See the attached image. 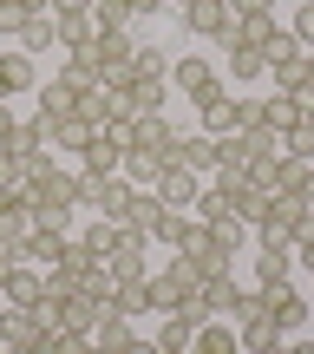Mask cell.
I'll use <instances>...</instances> for the list:
<instances>
[{
  "mask_svg": "<svg viewBox=\"0 0 314 354\" xmlns=\"http://www.w3.org/2000/svg\"><path fill=\"white\" fill-rule=\"evenodd\" d=\"M20 197L33 203V216H72V210H79V171H66L59 158L46 151L39 165H26Z\"/></svg>",
  "mask_w": 314,
  "mask_h": 354,
  "instance_id": "1",
  "label": "cell"
},
{
  "mask_svg": "<svg viewBox=\"0 0 314 354\" xmlns=\"http://www.w3.org/2000/svg\"><path fill=\"white\" fill-rule=\"evenodd\" d=\"M262 243L268 250H295L302 236H314V203L308 197H282V190H268V210H262Z\"/></svg>",
  "mask_w": 314,
  "mask_h": 354,
  "instance_id": "2",
  "label": "cell"
},
{
  "mask_svg": "<svg viewBox=\"0 0 314 354\" xmlns=\"http://www.w3.org/2000/svg\"><path fill=\"white\" fill-rule=\"evenodd\" d=\"M131 177L125 171H105V177H92V171H79V210H92V216H105V223H125V203H131Z\"/></svg>",
  "mask_w": 314,
  "mask_h": 354,
  "instance_id": "3",
  "label": "cell"
},
{
  "mask_svg": "<svg viewBox=\"0 0 314 354\" xmlns=\"http://www.w3.org/2000/svg\"><path fill=\"white\" fill-rule=\"evenodd\" d=\"M197 289H203V276L184 263V256H170V263L151 276V302H157V315H184V308H197Z\"/></svg>",
  "mask_w": 314,
  "mask_h": 354,
  "instance_id": "4",
  "label": "cell"
},
{
  "mask_svg": "<svg viewBox=\"0 0 314 354\" xmlns=\"http://www.w3.org/2000/svg\"><path fill=\"white\" fill-rule=\"evenodd\" d=\"M105 269H112V282H144L151 276V236L118 223V243H112V256H105Z\"/></svg>",
  "mask_w": 314,
  "mask_h": 354,
  "instance_id": "5",
  "label": "cell"
},
{
  "mask_svg": "<svg viewBox=\"0 0 314 354\" xmlns=\"http://www.w3.org/2000/svg\"><path fill=\"white\" fill-rule=\"evenodd\" d=\"M52 33H59L66 53H86L99 39V20H92V0H59L52 7Z\"/></svg>",
  "mask_w": 314,
  "mask_h": 354,
  "instance_id": "6",
  "label": "cell"
},
{
  "mask_svg": "<svg viewBox=\"0 0 314 354\" xmlns=\"http://www.w3.org/2000/svg\"><path fill=\"white\" fill-rule=\"evenodd\" d=\"M0 151H7L20 171H26V165H39V158L52 151V131H46V118H13V131L0 138Z\"/></svg>",
  "mask_w": 314,
  "mask_h": 354,
  "instance_id": "7",
  "label": "cell"
},
{
  "mask_svg": "<svg viewBox=\"0 0 314 354\" xmlns=\"http://www.w3.org/2000/svg\"><path fill=\"white\" fill-rule=\"evenodd\" d=\"M177 256H184V263L197 269V276H229V263H236V256H229L223 243H216V230H210V223H197V230H190V243H184Z\"/></svg>",
  "mask_w": 314,
  "mask_h": 354,
  "instance_id": "8",
  "label": "cell"
},
{
  "mask_svg": "<svg viewBox=\"0 0 314 354\" xmlns=\"http://www.w3.org/2000/svg\"><path fill=\"white\" fill-rule=\"evenodd\" d=\"M39 295H46V269H33V263H7L0 269V302L7 308H33Z\"/></svg>",
  "mask_w": 314,
  "mask_h": 354,
  "instance_id": "9",
  "label": "cell"
},
{
  "mask_svg": "<svg viewBox=\"0 0 314 354\" xmlns=\"http://www.w3.org/2000/svg\"><path fill=\"white\" fill-rule=\"evenodd\" d=\"M236 295H242L236 276H203L197 308H190V315H197V322H229V315H236Z\"/></svg>",
  "mask_w": 314,
  "mask_h": 354,
  "instance_id": "10",
  "label": "cell"
},
{
  "mask_svg": "<svg viewBox=\"0 0 314 354\" xmlns=\"http://www.w3.org/2000/svg\"><path fill=\"white\" fill-rule=\"evenodd\" d=\"M262 184L282 190V197H308V203H314V165H308V158H288V151H282L275 165L262 171Z\"/></svg>",
  "mask_w": 314,
  "mask_h": 354,
  "instance_id": "11",
  "label": "cell"
},
{
  "mask_svg": "<svg viewBox=\"0 0 314 354\" xmlns=\"http://www.w3.org/2000/svg\"><path fill=\"white\" fill-rule=\"evenodd\" d=\"M151 190L164 197V210H197V197H203V177H197V171H184V165H164Z\"/></svg>",
  "mask_w": 314,
  "mask_h": 354,
  "instance_id": "12",
  "label": "cell"
},
{
  "mask_svg": "<svg viewBox=\"0 0 314 354\" xmlns=\"http://www.w3.org/2000/svg\"><path fill=\"white\" fill-rule=\"evenodd\" d=\"M105 308H112V315H125L131 328H138L144 315H157V302H151V276H144V282H112V302H105Z\"/></svg>",
  "mask_w": 314,
  "mask_h": 354,
  "instance_id": "13",
  "label": "cell"
},
{
  "mask_svg": "<svg viewBox=\"0 0 314 354\" xmlns=\"http://www.w3.org/2000/svg\"><path fill=\"white\" fill-rule=\"evenodd\" d=\"M33 105H39V118H46V125H59V118L79 112V92L66 86L59 73H52V79H39V86H33Z\"/></svg>",
  "mask_w": 314,
  "mask_h": 354,
  "instance_id": "14",
  "label": "cell"
},
{
  "mask_svg": "<svg viewBox=\"0 0 314 354\" xmlns=\"http://www.w3.org/2000/svg\"><path fill=\"white\" fill-rule=\"evenodd\" d=\"M262 125L275 131V138H288L295 125H308V105L295 99V92H282V86H275V92H268V99H262Z\"/></svg>",
  "mask_w": 314,
  "mask_h": 354,
  "instance_id": "15",
  "label": "cell"
},
{
  "mask_svg": "<svg viewBox=\"0 0 314 354\" xmlns=\"http://www.w3.org/2000/svg\"><path fill=\"white\" fill-rule=\"evenodd\" d=\"M170 165H184V171L210 177V171H216V138H210V131H177V151H170Z\"/></svg>",
  "mask_w": 314,
  "mask_h": 354,
  "instance_id": "16",
  "label": "cell"
},
{
  "mask_svg": "<svg viewBox=\"0 0 314 354\" xmlns=\"http://www.w3.org/2000/svg\"><path fill=\"white\" fill-rule=\"evenodd\" d=\"M164 197L157 190H131V203H125V230H138V236H151L157 243V230H164Z\"/></svg>",
  "mask_w": 314,
  "mask_h": 354,
  "instance_id": "17",
  "label": "cell"
},
{
  "mask_svg": "<svg viewBox=\"0 0 314 354\" xmlns=\"http://www.w3.org/2000/svg\"><path fill=\"white\" fill-rule=\"evenodd\" d=\"M262 59H268V79H282V73H295V66L308 59V46L288 33V26H275V33L262 39Z\"/></svg>",
  "mask_w": 314,
  "mask_h": 354,
  "instance_id": "18",
  "label": "cell"
},
{
  "mask_svg": "<svg viewBox=\"0 0 314 354\" xmlns=\"http://www.w3.org/2000/svg\"><path fill=\"white\" fill-rule=\"evenodd\" d=\"M268 322H275V335H302L308 328V302L295 289H268Z\"/></svg>",
  "mask_w": 314,
  "mask_h": 354,
  "instance_id": "19",
  "label": "cell"
},
{
  "mask_svg": "<svg viewBox=\"0 0 314 354\" xmlns=\"http://www.w3.org/2000/svg\"><path fill=\"white\" fill-rule=\"evenodd\" d=\"M33 86H39L33 53H0V99H13V92H33Z\"/></svg>",
  "mask_w": 314,
  "mask_h": 354,
  "instance_id": "20",
  "label": "cell"
},
{
  "mask_svg": "<svg viewBox=\"0 0 314 354\" xmlns=\"http://www.w3.org/2000/svg\"><path fill=\"white\" fill-rule=\"evenodd\" d=\"M288 269H295V250H268V243H262V250H255V289H288Z\"/></svg>",
  "mask_w": 314,
  "mask_h": 354,
  "instance_id": "21",
  "label": "cell"
},
{
  "mask_svg": "<svg viewBox=\"0 0 314 354\" xmlns=\"http://www.w3.org/2000/svg\"><path fill=\"white\" fill-rule=\"evenodd\" d=\"M216 79H223V73H210V59H203V53H190V59H170V86H177V92H190V99H197V92H210Z\"/></svg>",
  "mask_w": 314,
  "mask_h": 354,
  "instance_id": "22",
  "label": "cell"
},
{
  "mask_svg": "<svg viewBox=\"0 0 314 354\" xmlns=\"http://www.w3.org/2000/svg\"><path fill=\"white\" fill-rule=\"evenodd\" d=\"M197 328H203V322L190 315V308H184V315H157V348H164V354H190Z\"/></svg>",
  "mask_w": 314,
  "mask_h": 354,
  "instance_id": "23",
  "label": "cell"
},
{
  "mask_svg": "<svg viewBox=\"0 0 314 354\" xmlns=\"http://www.w3.org/2000/svg\"><path fill=\"white\" fill-rule=\"evenodd\" d=\"M229 210L255 230V223H262V210H268V184H262V177H242V184L229 190Z\"/></svg>",
  "mask_w": 314,
  "mask_h": 354,
  "instance_id": "24",
  "label": "cell"
},
{
  "mask_svg": "<svg viewBox=\"0 0 314 354\" xmlns=\"http://www.w3.org/2000/svg\"><path fill=\"white\" fill-rule=\"evenodd\" d=\"M39 335H46V328H39L33 308H0V342H7V348H33Z\"/></svg>",
  "mask_w": 314,
  "mask_h": 354,
  "instance_id": "25",
  "label": "cell"
},
{
  "mask_svg": "<svg viewBox=\"0 0 314 354\" xmlns=\"http://www.w3.org/2000/svg\"><path fill=\"white\" fill-rule=\"evenodd\" d=\"M131 335H138V328H131L125 315H112V308H99V322H92V335H86V342L99 348V354H118V348L131 342Z\"/></svg>",
  "mask_w": 314,
  "mask_h": 354,
  "instance_id": "26",
  "label": "cell"
},
{
  "mask_svg": "<svg viewBox=\"0 0 314 354\" xmlns=\"http://www.w3.org/2000/svg\"><path fill=\"white\" fill-rule=\"evenodd\" d=\"M46 131H52V151H72V158L86 151L92 138H99V125H92V118H79V112H72V118H59V125H46Z\"/></svg>",
  "mask_w": 314,
  "mask_h": 354,
  "instance_id": "27",
  "label": "cell"
},
{
  "mask_svg": "<svg viewBox=\"0 0 314 354\" xmlns=\"http://www.w3.org/2000/svg\"><path fill=\"white\" fill-rule=\"evenodd\" d=\"M190 354H242L236 322H203V328H197V342H190Z\"/></svg>",
  "mask_w": 314,
  "mask_h": 354,
  "instance_id": "28",
  "label": "cell"
},
{
  "mask_svg": "<svg viewBox=\"0 0 314 354\" xmlns=\"http://www.w3.org/2000/svg\"><path fill=\"white\" fill-rule=\"evenodd\" d=\"M59 79H66L72 92H92V86H105V73H99V59H92V46H86V53H66Z\"/></svg>",
  "mask_w": 314,
  "mask_h": 354,
  "instance_id": "29",
  "label": "cell"
},
{
  "mask_svg": "<svg viewBox=\"0 0 314 354\" xmlns=\"http://www.w3.org/2000/svg\"><path fill=\"white\" fill-rule=\"evenodd\" d=\"M203 131H210V138H236L242 131V99H223V105H203Z\"/></svg>",
  "mask_w": 314,
  "mask_h": 354,
  "instance_id": "30",
  "label": "cell"
},
{
  "mask_svg": "<svg viewBox=\"0 0 314 354\" xmlns=\"http://www.w3.org/2000/svg\"><path fill=\"white\" fill-rule=\"evenodd\" d=\"M118 165H125V145H112L105 131L79 151V171H92V177H105V171H118Z\"/></svg>",
  "mask_w": 314,
  "mask_h": 354,
  "instance_id": "31",
  "label": "cell"
},
{
  "mask_svg": "<svg viewBox=\"0 0 314 354\" xmlns=\"http://www.w3.org/2000/svg\"><path fill=\"white\" fill-rule=\"evenodd\" d=\"M223 20H229L223 0H197V7H184V26H190L197 39H216V26H223Z\"/></svg>",
  "mask_w": 314,
  "mask_h": 354,
  "instance_id": "32",
  "label": "cell"
},
{
  "mask_svg": "<svg viewBox=\"0 0 314 354\" xmlns=\"http://www.w3.org/2000/svg\"><path fill=\"white\" fill-rule=\"evenodd\" d=\"M72 243H79V250H92V256L105 263V256H112V243H118V223H105V216H92L86 230H72Z\"/></svg>",
  "mask_w": 314,
  "mask_h": 354,
  "instance_id": "33",
  "label": "cell"
},
{
  "mask_svg": "<svg viewBox=\"0 0 314 354\" xmlns=\"http://www.w3.org/2000/svg\"><path fill=\"white\" fill-rule=\"evenodd\" d=\"M52 46H59V33H52V13H33V20L20 26V53H33V59H39V53H52Z\"/></svg>",
  "mask_w": 314,
  "mask_h": 354,
  "instance_id": "34",
  "label": "cell"
},
{
  "mask_svg": "<svg viewBox=\"0 0 314 354\" xmlns=\"http://www.w3.org/2000/svg\"><path fill=\"white\" fill-rule=\"evenodd\" d=\"M118 171H125L138 190H151V184H157V171H164V158H157V151H125V165H118Z\"/></svg>",
  "mask_w": 314,
  "mask_h": 354,
  "instance_id": "35",
  "label": "cell"
},
{
  "mask_svg": "<svg viewBox=\"0 0 314 354\" xmlns=\"http://www.w3.org/2000/svg\"><path fill=\"white\" fill-rule=\"evenodd\" d=\"M131 105L138 112H164L170 105V79H131Z\"/></svg>",
  "mask_w": 314,
  "mask_h": 354,
  "instance_id": "36",
  "label": "cell"
},
{
  "mask_svg": "<svg viewBox=\"0 0 314 354\" xmlns=\"http://www.w3.org/2000/svg\"><path fill=\"white\" fill-rule=\"evenodd\" d=\"M229 79H262L268 73V59H262V46H229V66H223Z\"/></svg>",
  "mask_w": 314,
  "mask_h": 354,
  "instance_id": "37",
  "label": "cell"
},
{
  "mask_svg": "<svg viewBox=\"0 0 314 354\" xmlns=\"http://www.w3.org/2000/svg\"><path fill=\"white\" fill-rule=\"evenodd\" d=\"M131 79H170V53L164 46H138L131 53Z\"/></svg>",
  "mask_w": 314,
  "mask_h": 354,
  "instance_id": "38",
  "label": "cell"
},
{
  "mask_svg": "<svg viewBox=\"0 0 314 354\" xmlns=\"http://www.w3.org/2000/svg\"><path fill=\"white\" fill-rule=\"evenodd\" d=\"M92 342H86V335H72V328H46V335H39V342H33V354H86Z\"/></svg>",
  "mask_w": 314,
  "mask_h": 354,
  "instance_id": "39",
  "label": "cell"
},
{
  "mask_svg": "<svg viewBox=\"0 0 314 354\" xmlns=\"http://www.w3.org/2000/svg\"><path fill=\"white\" fill-rule=\"evenodd\" d=\"M190 230H197V216H190V210H170V216H164V230H157V243L177 256V250L190 243Z\"/></svg>",
  "mask_w": 314,
  "mask_h": 354,
  "instance_id": "40",
  "label": "cell"
},
{
  "mask_svg": "<svg viewBox=\"0 0 314 354\" xmlns=\"http://www.w3.org/2000/svg\"><path fill=\"white\" fill-rule=\"evenodd\" d=\"M92 20H99V33H118V26H131V7L125 0H92Z\"/></svg>",
  "mask_w": 314,
  "mask_h": 354,
  "instance_id": "41",
  "label": "cell"
},
{
  "mask_svg": "<svg viewBox=\"0 0 314 354\" xmlns=\"http://www.w3.org/2000/svg\"><path fill=\"white\" fill-rule=\"evenodd\" d=\"M190 216H197V223H223V216H236V210H229V197H223V190H210V184H203V197H197V210H190Z\"/></svg>",
  "mask_w": 314,
  "mask_h": 354,
  "instance_id": "42",
  "label": "cell"
},
{
  "mask_svg": "<svg viewBox=\"0 0 314 354\" xmlns=\"http://www.w3.org/2000/svg\"><path fill=\"white\" fill-rule=\"evenodd\" d=\"M282 151H288V158H308V165H314V112H308V125H295L288 138H282Z\"/></svg>",
  "mask_w": 314,
  "mask_h": 354,
  "instance_id": "43",
  "label": "cell"
},
{
  "mask_svg": "<svg viewBox=\"0 0 314 354\" xmlns=\"http://www.w3.org/2000/svg\"><path fill=\"white\" fill-rule=\"evenodd\" d=\"M210 230H216V243H223L229 256H236L242 243H249V223H242V216H223V223H210Z\"/></svg>",
  "mask_w": 314,
  "mask_h": 354,
  "instance_id": "44",
  "label": "cell"
},
{
  "mask_svg": "<svg viewBox=\"0 0 314 354\" xmlns=\"http://www.w3.org/2000/svg\"><path fill=\"white\" fill-rule=\"evenodd\" d=\"M26 20H33V13H26L20 0H0V39H7V33H20Z\"/></svg>",
  "mask_w": 314,
  "mask_h": 354,
  "instance_id": "45",
  "label": "cell"
},
{
  "mask_svg": "<svg viewBox=\"0 0 314 354\" xmlns=\"http://www.w3.org/2000/svg\"><path fill=\"white\" fill-rule=\"evenodd\" d=\"M288 33H295V39H302V46H308V53H314V0H308V7H302V13H295V26H288Z\"/></svg>",
  "mask_w": 314,
  "mask_h": 354,
  "instance_id": "46",
  "label": "cell"
},
{
  "mask_svg": "<svg viewBox=\"0 0 314 354\" xmlns=\"http://www.w3.org/2000/svg\"><path fill=\"white\" fill-rule=\"evenodd\" d=\"M118 354H164V348H157V335H131V342L118 348Z\"/></svg>",
  "mask_w": 314,
  "mask_h": 354,
  "instance_id": "47",
  "label": "cell"
},
{
  "mask_svg": "<svg viewBox=\"0 0 314 354\" xmlns=\"http://www.w3.org/2000/svg\"><path fill=\"white\" fill-rule=\"evenodd\" d=\"M295 263H302V269H308V282H314V236L295 243Z\"/></svg>",
  "mask_w": 314,
  "mask_h": 354,
  "instance_id": "48",
  "label": "cell"
},
{
  "mask_svg": "<svg viewBox=\"0 0 314 354\" xmlns=\"http://www.w3.org/2000/svg\"><path fill=\"white\" fill-rule=\"evenodd\" d=\"M125 7H131V20H151V13L164 7V0H125Z\"/></svg>",
  "mask_w": 314,
  "mask_h": 354,
  "instance_id": "49",
  "label": "cell"
},
{
  "mask_svg": "<svg viewBox=\"0 0 314 354\" xmlns=\"http://www.w3.org/2000/svg\"><path fill=\"white\" fill-rule=\"evenodd\" d=\"M20 7H26V13H52L59 0H20Z\"/></svg>",
  "mask_w": 314,
  "mask_h": 354,
  "instance_id": "50",
  "label": "cell"
},
{
  "mask_svg": "<svg viewBox=\"0 0 314 354\" xmlns=\"http://www.w3.org/2000/svg\"><path fill=\"white\" fill-rule=\"evenodd\" d=\"M7 131H13V105L0 99V138H7Z\"/></svg>",
  "mask_w": 314,
  "mask_h": 354,
  "instance_id": "51",
  "label": "cell"
},
{
  "mask_svg": "<svg viewBox=\"0 0 314 354\" xmlns=\"http://www.w3.org/2000/svg\"><path fill=\"white\" fill-rule=\"evenodd\" d=\"M288 354H314V342H288Z\"/></svg>",
  "mask_w": 314,
  "mask_h": 354,
  "instance_id": "52",
  "label": "cell"
},
{
  "mask_svg": "<svg viewBox=\"0 0 314 354\" xmlns=\"http://www.w3.org/2000/svg\"><path fill=\"white\" fill-rule=\"evenodd\" d=\"M170 7H197V0H170Z\"/></svg>",
  "mask_w": 314,
  "mask_h": 354,
  "instance_id": "53",
  "label": "cell"
},
{
  "mask_svg": "<svg viewBox=\"0 0 314 354\" xmlns=\"http://www.w3.org/2000/svg\"><path fill=\"white\" fill-rule=\"evenodd\" d=\"M0 354H7V342H0Z\"/></svg>",
  "mask_w": 314,
  "mask_h": 354,
  "instance_id": "54",
  "label": "cell"
},
{
  "mask_svg": "<svg viewBox=\"0 0 314 354\" xmlns=\"http://www.w3.org/2000/svg\"><path fill=\"white\" fill-rule=\"evenodd\" d=\"M86 354H99V348H86Z\"/></svg>",
  "mask_w": 314,
  "mask_h": 354,
  "instance_id": "55",
  "label": "cell"
}]
</instances>
